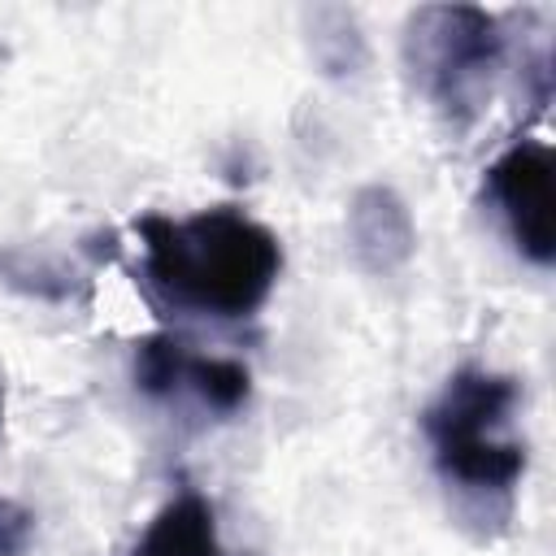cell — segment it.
I'll use <instances>...</instances> for the list:
<instances>
[{
    "mask_svg": "<svg viewBox=\"0 0 556 556\" xmlns=\"http://www.w3.org/2000/svg\"><path fill=\"white\" fill-rule=\"evenodd\" d=\"M0 417H4V387H0Z\"/></svg>",
    "mask_w": 556,
    "mask_h": 556,
    "instance_id": "30bf717a",
    "label": "cell"
},
{
    "mask_svg": "<svg viewBox=\"0 0 556 556\" xmlns=\"http://www.w3.org/2000/svg\"><path fill=\"white\" fill-rule=\"evenodd\" d=\"M404 56L421 91L452 117L469 122L486 96L504 56L500 22L473 4H430L408 17Z\"/></svg>",
    "mask_w": 556,
    "mask_h": 556,
    "instance_id": "3957f363",
    "label": "cell"
},
{
    "mask_svg": "<svg viewBox=\"0 0 556 556\" xmlns=\"http://www.w3.org/2000/svg\"><path fill=\"white\" fill-rule=\"evenodd\" d=\"M486 187L491 200L500 204L508 235L517 243V252L534 265H552L556 256V161L552 148L539 139H521L513 143L491 169H486Z\"/></svg>",
    "mask_w": 556,
    "mask_h": 556,
    "instance_id": "277c9868",
    "label": "cell"
},
{
    "mask_svg": "<svg viewBox=\"0 0 556 556\" xmlns=\"http://www.w3.org/2000/svg\"><path fill=\"white\" fill-rule=\"evenodd\" d=\"M143 269L174 300L208 317H252L282 269V243L243 208L143 217Z\"/></svg>",
    "mask_w": 556,
    "mask_h": 556,
    "instance_id": "6da1fadb",
    "label": "cell"
},
{
    "mask_svg": "<svg viewBox=\"0 0 556 556\" xmlns=\"http://www.w3.org/2000/svg\"><path fill=\"white\" fill-rule=\"evenodd\" d=\"M348 243L369 274L400 269L417 248L408 204L391 187H361L348 208Z\"/></svg>",
    "mask_w": 556,
    "mask_h": 556,
    "instance_id": "5b68a950",
    "label": "cell"
},
{
    "mask_svg": "<svg viewBox=\"0 0 556 556\" xmlns=\"http://www.w3.org/2000/svg\"><path fill=\"white\" fill-rule=\"evenodd\" d=\"M130 556H222L213 504L195 491L174 495L143 530Z\"/></svg>",
    "mask_w": 556,
    "mask_h": 556,
    "instance_id": "8992f818",
    "label": "cell"
},
{
    "mask_svg": "<svg viewBox=\"0 0 556 556\" xmlns=\"http://www.w3.org/2000/svg\"><path fill=\"white\" fill-rule=\"evenodd\" d=\"M30 539H35V517L0 495V556H26Z\"/></svg>",
    "mask_w": 556,
    "mask_h": 556,
    "instance_id": "9c48e42d",
    "label": "cell"
},
{
    "mask_svg": "<svg viewBox=\"0 0 556 556\" xmlns=\"http://www.w3.org/2000/svg\"><path fill=\"white\" fill-rule=\"evenodd\" d=\"M517 395L521 391L508 374L460 369L447 378L443 395L421 417L439 473L447 482L465 491H508L521 478L526 447L504 434Z\"/></svg>",
    "mask_w": 556,
    "mask_h": 556,
    "instance_id": "7a4b0ae2",
    "label": "cell"
},
{
    "mask_svg": "<svg viewBox=\"0 0 556 556\" xmlns=\"http://www.w3.org/2000/svg\"><path fill=\"white\" fill-rule=\"evenodd\" d=\"M182 387H191L213 413H239L252 395V374L226 356H191Z\"/></svg>",
    "mask_w": 556,
    "mask_h": 556,
    "instance_id": "52a82bcc",
    "label": "cell"
},
{
    "mask_svg": "<svg viewBox=\"0 0 556 556\" xmlns=\"http://www.w3.org/2000/svg\"><path fill=\"white\" fill-rule=\"evenodd\" d=\"M191 352L174 334H148L135 343V387L152 400H165L182 387Z\"/></svg>",
    "mask_w": 556,
    "mask_h": 556,
    "instance_id": "ba28073f",
    "label": "cell"
}]
</instances>
